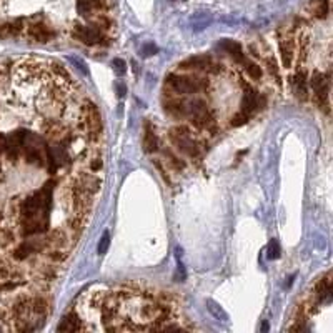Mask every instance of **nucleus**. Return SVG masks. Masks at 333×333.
<instances>
[{
    "mask_svg": "<svg viewBox=\"0 0 333 333\" xmlns=\"http://www.w3.org/2000/svg\"><path fill=\"white\" fill-rule=\"evenodd\" d=\"M52 182H47L43 188L33 192L25 200H22L20 218L23 237L47 232L52 208Z\"/></svg>",
    "mask_w": 333,
    "mask_h": 333,
    "instance_id": "1",
    "label": "nucleus"
},
{
    "mask_svg": "<svg viewBox=\"0 0 333 333\" xmlns=\"http://www.w3.org/2000/svg\"><path fill=\"white\" fill-rule=\"evenodd\" d=\"M22 150L25 152V160L37 167H43L47 162V145L40 140V137L32 132H23Z\"/></svg>",
    "mask_w": 333,
    "mask_h": 333,
    "instance_id": "2",
    "label": "nucleus"
},
{
    "mask_svg": "<svg viewBox=\"0 0 333 333\" xmlns=\"http://www.w3.org/2000/svg\"><path fill=\"white\" fill-rule=\"evenodd\" d=\"M167 87L172 92L185 95V93H195L202 88L207 87L205 80H200L197 77H188V75H170L167 78Z\"/></svg>",
    "mask_w": 333,
    "mask_h": 333,
    "instance_id": "3",
    "label": "nucleus"
},
{
    "mask_svg": "<svg viewBox=\"0 0 333 333\" xmlns=\"http://www.w3.org/2000/svg\"><path fill=\"white\" fill-rule=\"evenodd\" d=\"M170 140L172 143L175 145L178 150L187 153V155L190 157H195L198 155V152H200V143L197 140H193L192 135H190V130H188L187 127H175L170 130Z\"/></svg>",
    "mask_w": 333,
    "mask_h": 333,
    "instance_id": "4",
    "label": "nucleus"
},
{
    "mask_svg": "<svg viewBox=\"0 0 333 333\" xmlns=\"http://www.w3.org/2000/svg\"><path fill=\"white\" fill-rule=\"evenodd\" d=\"M312 88L313 93H315L317 103L323 108L325 112H328V93H330V77L327 73H315L312 77Z\"/></svg>",
    "mask_w": 333,
    "mask_h": 333,
    "instance_id": "5",
    "label": "nucleus"
},
{
    "mask_svg": "<svg viewBox=\"0 0 333 333\" xmlns=\"http://www.w3.org/2000/svg\"><path fill=\"white\" fill-rule=\"evenodd\" d=\"M188 115L192 117V120L198 127H205L210 122V112H208L207 103L203 100H193L188 103V108H185Z\"/></svg>",
    "mask_w": 333,
    "mask_h": 333,
    "instance_id": "6",
    "label": "nucleus"
},
{
    "mask_svg": "<svg viewBox=\"0 0 333 333\" xmlns=\"http://www.w3.org/2000/svg\"><path fill=\"white\" fill-rule=\"evenodd\" d=\"M73 33H75V37L80 42L85 43V45H97V43H100L103 40L102 30L93 25H77Z\"/></svg>",
    "mask_w": 333,
    "mask_h": 333,
    "instance_id": "7",
    "label": "nucleus"
},
{
    "mask_svg": "<svg viewBox=\"0 0 333 333\" xmlns=\"http://www.w3.org/2000/svg\"><path fill=\"white\" fill-rule=\"evenodd\" d=\"M73 183L83 188V190H87L88 193H92V195H95L102 187V178L97 175H92V173H80V175L73 180Z\"/></svg>",
    "mask_w": 333,
    "mask_h": 333,
    "instance_id": "8",
    "label": "nucleus"
},
{
    "mask_svg": "<svg viewBox=\"0 0 333 333\" xmlns=\"http://www.w3.org/2000/svg\"><path fill=\"white\" fill-rule=\"evenodd\" d=\"M78 330H87V327L83 325L82 318L78 317L77 312L67 313V315L62 318L60 325H58V332H78Z\"/></svg>",
    "mask_w": 333,
    "mask_h": 333,
    "instance_id": "9",
    "label": "nucleus"
},
{
    "mask_svg": "<svg viewBox=\"0 0 333 333\" xmlns=\"http://www.w3.org/2000/svg\"><path fill=\"white\" fill-rule=\"evenodd\" d=\"M28 37L33 38L35 42L45 43L55 37V32H53L52 28H48L47 25H43V23H32V25L28 27Z\"/></svg>",
    "mask_w": 333,
    "mask_h": 333,
    "instance_id": "10",
    "label": "nucleus"
},
{
    "mask_svg": "<svg viewBox=\"0 0 333 333\" xmlns=\"http://www.w3.org/2000/svg\"><path fill=\"white\" fill-rule=\"evenodd\" d=\"M263 105V98L258 97L257 92L250 90V88H247L245 93H243V98H242V112L248 113V115H252L253 110L258 107Z\"/></svg>",
    "mask_w": 333,
    "mask_h": 333,
    "instance_id": "11",
    "label": "nucleus"
},
{
    "mask_svg": "<svg viewBox=\"0 0 333 333\" xmlns=\"http://www.w3.org/2000/svg\"><path fill=\"white\" fill-rule=\"evenodd\" d=\"M212 58L205 57V55H197V57H190L187 60H183L180 63V68H185V70H208L212 65Z\"/></svg>",
    "mask_w": 333,
    "mask_h": 333,
    "instance_id": "12",
    "label": "nucleus"
},
{
    "mask_svg": "<svg viewBox=\"0 0 333 333\" xmlns=\"http://www.w3.org/2000/svg\"><path fill=\"white\" fill-rule=\"evenodd\" d=\"M290 83L292 88L295 92V95L300 98V100H305L308 97V87H307V75L305 72H297L295 75L290 77Z\"/></svg>",
    "mask_w": 333,
    "mask_h": 333,
    "instance_id": "13",
    "label": "nucleus"
},
{
    "mask_svg": "<svg viewBox=\"0 0 333 333\" xmlns=\"http://www.w3.org/2000/svg\"><path fill=\"white\" fill-rule=\"evenodd\" d=\"M315 295L318 298V302H328L332 297V280H330V273H327L325 277L322 278L320 282L317 283L315 287Z\"/></svg>",
    "mask_w": 333,
    "mask_h": 333,
    "instance_id": "14",
    "label": "nucleus"
},
{
    "mask_svg": "<svg viewBox=\"0 0 333 333\" xmlns=\"http://www.w3.org/2000/svg\"><path fill=\"white\" fill-rule=\"evenodd\" d=\"M220 47L225 50L227 53H230V55L235 58L238 62H245V57H243V50H242V45L235 40H232V38H223L220 42Z\"/></svg>",
    "mask_w": 333,
    "mask_h": 333,
    "instance_id": "15",
    "label": "nucleus"
},
{
    "mask_svg": "<svg viewBox=\"0 0 333 333\" xmlns=\"http://www.w3.org/2000/svg\"><path fill=\"white\" fill-rule=\"evenodd\" d=\"M102 7V0H77V10L82 17H88L95 10H100Z\"/></svg>",
    "mask_w": 333,
    "mask_h": 333,
    "instance_id": "16",
    "label": "nucleus"
},
{
    "mask_svg": "<svg viewBox=\"0 0 333 333\" xmlns=\"http://www.w3.org/2000/svg\"><path fill=\"white\" fill-rule=\"evenodd\" d=\"M280 55H282V62L283 65H285L287 68L292 65L293 62V42L292 38H283V40L280 42Z\"/></svg>",
    "mask_w": 333,
    "mask_h": 333,
    "instance_id": "17",
    "label": "nucleus"
},
{
    "mask_svg": "<svg viewBox=\"0 0 333 333\" xmlns=\"http://www.w3.org/2000/svg\"><path fill=\"white\" fill-rule=\"evenodd\" d=\"M143 148L145 152L152 153L158 148V138L155 135V132L152 130L150 125H145V137H143Z\"/></svg>",
    "mask_w": 333,
    "mask_h": 333,
    "instance_id": "18",
    "label": "nucleus"
},
{
    "mask_svg": "<svg viewBox=\"0 0 333 333\" xmlns=\"http://www.w3.org/2000/svg\"><path fill=\"white\" fill-rule=\"evenodd\" d=\"M310 12L313 17L325 18L328 15V0H312L310 2Z\"/></svg>",
    "mask_w": 333,
    "mask_h": 333,
    "instance_id": "19",
    "label": "nucleus"
},
{
    "mask_svg": "<svg viewBox=\"0 0 333 333\" xmlns=\"http://www.w3.org/2000/svg\"><path fill=\"white\" fill-rule=\"evenodd\" d=\"M207 307H208V312H210L215 318H218V320H220V322H227V320H228L227 313L222 310V307L218 305V303L212 302V300H208V302H207Z\"/></svg>",
    "mask_w": 333,
    "mask_h": 333,
    "instance_id": "20",
    "label": "nucleus"
},
{
    "mask_svg": "<svg viewBox=\"0 0 333 333\" xmlns=\"http://www.w3.org/2000/svg\"><path fill=\"white\" fill-rule=\"evenodd\" d=\"M282 255V250H280V245H278L277 240H270L267 247V258L268 260H277V258H280Z\"/></svg>",
    "mask_w": 333,
    "mask_h": 333,
    "instance_id": "21",
    "label": "nucleus"
},
{
    "mask_svg": "<svg viewBox=\"0 0 333 333\" xmlns=\"http://www.w3.org/2000/svg\"><path fill=\"white\" fill-rule=\"evenodd\" d=\"M267 67H268V72H270L273 75V78H275V80L280 83L282 82V75H280V68H278V63H277L275 58H268Z\"/></svg>",
    "mask_w": 333,
    "mask_h": 333,
    "instance_id": "22",
    "label": "nucleus"
},
{
    "mask_svg": "<svg viewBox=\"0 0 333 333\" xmlns=\"http://www.w3.org/2000/svg\"><path fill=\"white\" fill-rule=\"evenodd\" d=\"M247 67V72L248 75H250L253 80H260L262 78V68L257 65V63H252V62H243Z\"/></svg>",
    "mask_w": 333,
    "mask_h": 333,
    "instance_id": "23",
    "label": "nucleus"
},
{
    "mask_svg": "<svg viewBox=\"0 0 333 333\" xmlns=\"http://www.w3.org/2000/svg\"><path fill=\"white\" fill-rule=\"evenodd\" d=\"M10 277H12V265L3 257H0V278H10Z\"/></svg>",
    "mask_w": 333,
    "mask_h": 333,
    "instance_id": "24",
    "label": "nucleus"
},
{
    "mask_svg": "<svg viewBox=\"0 0 333 333\" xmlns=\"http://www.w3.org/2000/svg\"><path fill=\"white\" fill-rule=\"evenodd\" d=\"M108 247H110V235H108V232H105L100 238V243H98V255H105Z\"/></svg>",
    "mask_w": 333,
    "mask_h": 333,
    "instance_id": "25",
    "label": "nucleus"
},
{
    "mask_svg": "<svg viewBox=\"0 0 333 333\" xmlns=\"http://www.w3.org/2000/svg\"><path fill=\"white\" fill-rule=\"evenodd\" d=\"M250 120V115L248 113H245V112H238L235 117H233V120H232V125L233 127H238V125H245V123Z\"/></svg>",
    "mask_w": 333,
    "mask_h": 333,
    "instance_id": "26",
    "label": "nucleus"
},
{
    "mask_svg": "<svg viewBox=\"0 0 333 333\" xmlns=\"http://www.w3.org/2000/svg\"><path fill=\"white\" fill-rule=\"evenodd\" d=\"M113 70H115L118 75H123V73H125V62L122 60V58H115V60H113Z\"/></svg>",
    "mask_w": 333,
    "mask_h": 333,
    "instance_id": "27",
    "label": "nucleus"
},
{
    "mask_svg": "<svg viewBox=\"0 0 333 333\" xmlns=\"http://www.w3.org/2000/svg\"><path fill=\"white\" fill-rule=\"evenodd\" d=\"M88 165H90V168H92L93 172H98V170H100V168H102L103 162H102V158H100V157H95V158H92Z\"/></svg>",
    "mask_w": 333,
    "mask_h": 333,
    "instance_id": "28",
    "label": "nucleus"
},
{
    "mask_svg": "<svg viewBox=\"0 0 333 333\" xmlns=\"http://www.w3.org/2000/svg\"><path fill=\"white\" fill-rule=\"evenodd\" d=\"M8 320L5 317V313H3V310H0V330H8Z\"/></svg>",
    "mask_w": 333,
    "mask_h": 333,
    "instance_id": "29",
    "label": "nucleus"
},
{
    "mask_svg": "<svg viewBox=\"0 0 333 333\" xmlns=\"http://www.w3.org/2000/svg\"><path fill=\"white\" fill-rule=\"evenodd\" d=\"M65 257H67V253L58 252V250H55V252H52V253H50V258H52L53 262H62V260H65Z\"/></svg>",
    "mask_w": 333,
    "mask_h": 333,
    "instance_id": "30",
    "label": "nucleus"
},
{
    "mask_svg": "<svg viewBox=\"0 0 333 333\" xmlns=\"http://www.w3.org/2000/svg\"><path fill=\"white\" fill-rule=\"evenodd\" d=\"M170 165H172V167H175V168H178V170H182V168H183V162L178 160L177 157H170Z\"/></svg>",
    "mask_w": 333,
    "mask_h": 333,
    "instance_id": "31",
    "label": "nucleus"
},
{
    "mask_svg": "<svg viewBox=\"0 0 333 333\" xmlns=\"http://www.w3.org/2000/svg\"><path fill=\"white\" fill-rule=\"evenodd\" d=\"M157 52V47L155 45H147L145 48H143V55H153V53Z\"/></svg>",
    "mask_w": 333,
    "mask_h": 333,
    "instance_id": "32",
    "label": "nucleus"
},
{
    "mask_svg": "<svg viewBox=\"0 0 333 333\" xmlns=\"http://www.w3.org/2000/svg\"><path fill=\"white\" fill-rule=\"evenodd\" d=\"M262 330H268V323H267V322H263V327H262Z\"/></svg>",
    "mask_w": 333,
    "mask_h": 333,
    "instance_id": "33",
    "label": "nucleus"
}]
</instances>
